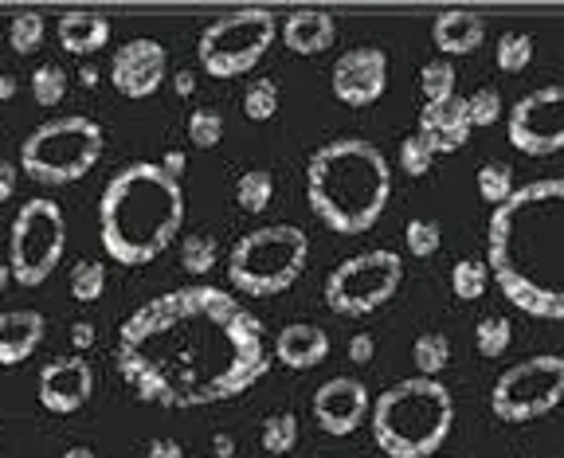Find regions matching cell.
<instances>
[{
    "label": "cell",
    "mask_w": 564,
    "mask_h": 458,
    "mask_svg": "<svg viewBox=\"0 0 564 458\" xmlns=\"http://www.w3.org/2000/svg\"><path fill=\"white\" fill-rule=\"evenodd\" d=\"M114 361L137 400L205 408L232 400L271 369L263 322L220 286L149 298L118 330Z\"/></svg>",
    "instance_id": "obj_1"
},
{
    "label": "cell",
    "mask_w": 564,
    "mask_h": 458,
    "mask_svg": "<svg viewBox=\"0 0 564 458\" xmlns=\"http://www.w3.org/2000/svg\"><path fill=\"white\" fill-rule=\"evenodd\" d=\"M564 400V357L537 352L526 361L510 364L490 388V411L506 423L541 420Z\"/></svg>",
    "instance_id": "obj_11"
},
{
    "label": "cell",
    "mask_w": 564,
    "mask_h": 458,
    "mask_svg": "<svg viewBox=\"0 0 564 458\" xmlns=\"http://www.w3.org/2000/svg\"><path fill=\"white\" fill-rule=\"evenodd\" d=\"M412 361H416L419 376H431V381H439V372L451 364L447 333H419L416 345H412Z\"/></svg>",
    "instance_id": "obj_24"
},
{
    "label": "cell",
    "mask_w": 564,
    "mask_h": 458,
    "mask_svg": "<svg viewBox=\"0 0 564 458\" xmlns=\"http://www.w3.org/2000/svg\"><path fill=\"white\" fill-rule=\"evenodd\" d=\"M400 278H404V259L389 247L350 255L326 278V306L341 318L377 313L400 290Z\"/></svg>",
    "instance_id": "obj_10"
},
{
    "label": "cell",
    "mask_w": 564,
    "mask_h": 458,
    "mask_svg": "<svg viewBox=\"0 0 564 458\" xmlns=\"http://www.w3.org/2000/svg\"><path fill=\"white\" fill-rule=\"evenodd\" d=\"M9 278H12V267H9V263H0V290L9 286Z\"/></svg>",
    "instance_id": "obj_50"
},
{
    "label": "cell",
    "mask_w": 564,
    "mask_h": 458,
    "mask_svg": "<svg viewBox=\"0 0 564 458\" xmlns=\"http://www.w3.org/2000/svg\"><path fill=\"white\" fill-rule=\"evenodd\" d=\"M330 87L345 107H372L389 90V55L380 48H350L333 63Z\"/></svg>",
    "instance_id": "obj_14"
},
{
    "label": "cell",
    "mask_w": 564,
    "mask_h": 458,
    "mask_svg": "<svg viewBox=\"0 0 564 458\" xmlns=\"http://www.w3.org/2000/svg\"><path fill=\"white\" fill-rule=\"evenodd\" d=\"M279 102H282V90L274 78H252V87L244 90V114L252 122H271L279 114Z\"/></svg>",
    "instance_id": "obj_32"
},
{
    "label": "cell",
    "mask_w": 564,
    "mask_h": 458,
    "mask_svg": "<svg viewBox=\"0 0 564 458\" xmlns=\"http://www.w3.org/2000/svg\"><path fill=\"white\" fill-rule=\"evenodd\" d=\"M44 333H48V322H44L39 310H24V306L4 310L0 313V364L4 369L24 364L39 349Z\"/></svg>",
    "instance_id": "obj_18"
},
{
    "label": "cell",
    "mask_w": 564,
    "mask_h": 458,
    "mask_svg": "<svg viewBox=\"0 0 564 458\" xmlns=\"http://www.w3.org/2000/svg\"><path fill=\"white\" fill-rule=\"evenodd\" d=\"M431 39L443 55H470L487 39V20L470 9H447L431 20Z\"/></svg>",
    "instance_id": "obj_21"
},
{
    "label": "cell",
    "mask_w": 564,
    "mask_h": 458,
    "mask_svg": "<svg viewBox=\"0 0 564 458\" xmlns=\"http://www.w3.org/2000/svg\"><path fill=\"white\" fill-rule=\"evenodd\" d=\"M306 259H310V239L298 224H263L232 244L228 278L240 294L271 298L298 283Z\"/></svg>",
    "instance_id": "obj_6"
},
{
    "label": "cell",
    "mask_w": 564,
    "mask_h": 458,
    "mask_svg": "<svg viewBox=\"0 0 564 458\" xmlns=\"http://www.w3.org/2000/svg\"><path fill=\"white\" fill-rule=\"evenodd\" d=\"M369 428L389 458H436L455 428V396L431 376L400 381L377 396Z\"/></svg>",
    "instance_id": "obj_5"
},
{
    "label": "cell",
    "mask_w": 564,
    "mask_h": 458,
    "mask_svg": "<svg viewBox=\"0 0 564 458\" xmlns=\"http://www.w3.org/2000/svg\"><path fill=\"white\" fill-rule=\"evenodd\" d=\"M185 188L157 161L118 169L98 200V235L114 263L146 267L181 235Z\"/></svg>",
    "instance_id": "obj_3"
},
{
    "label": "cell",
    "mask_w": 564,
    "mask_h": 458,
    "mask_svg": "<svg viewBox=\"0 0 564 458\" xmlns=\"http://www.w3.org/2000/svg\"><path fill=\"white\" fill-rule=\"evenodd\" d=\"M282 44L298 55H321V51L333 48L338 39V20L321 9H298L282 20Z\"/></svg>",
    "instance_id": "obj_20"
},
{
    "label": "cell",
    "mask_w": 564,
    "mask_h": 458,
    "mask_svg": "<svg viewBox=\"0 0 564 458\" xmlns=\"http://www.w3.org/2000/svg\"><path fill=\"white\" fill-rule=\"evenodd\" d=\"M102 149H107V134L95 117H51L20 141V169L39 185H75L98 165Z\"/></svg>",
    "instance_id": "obj_7"
},
{
    "label": "cell",
    "mask_w": 564,
    "mask_h": 458,
    "mask_svg": "<svg viewBox=\"0 0 564 458\" xmlns=\"http://www.w3.org/2000/svg\"><path fill=\"white\" fill-rule=\"evenodd\" d=\"M274 357L294 372L314 369V364H321L330 357V333L314 322L282 325L279 337H274Z\"/></svg>",
    "instance_id": "obj_19"
},
{
    "label": "cell",
    "mask_w": 564,
    "mask_h": 458,
    "mask_svg": "<svg viewBox=\"0 0 564 458\" xmlns=\"http://www.w3.org/2000/svg\"><path fill=\"white\" fill-rule=\"evenodd\" d=\"M56 32L63 51H71V55H95L98 48H107L110 20L98 16V12H63Z\"/></svg>",
    "instance_id": "obj_22"
},
{
    "label": "cell",
    "mask_w": 564,
    "mask_h": 458,
    "mask_svg": "<svg viewBox=\"0 0 564 458\" xmlns=\"http://www.w3.org/2000/svg\"><path fill=\"white\" fill-rule=\"evenodd\" d=\"M419 90H424L428 102L455 95V63H451V59H431V63H424V71H419Z\"/></svg>",
    "instance_id": "obj_35"
},
{
    "label": "cell",
    "mask_w": 564,
    "mask_h": 458,
    "mask_svg": "<svg viewBox=\"0 0 564 458\" xmlns=\"http://www.w3.org/2000/svg\"><path fill=\"white\" fill-rule=\"evenodd\" d=\"M63 458H98V455L90 447H68L63 450Z\"/></svg>",
    "instance_id": "obj_49"
},
{
    "label": "cell",
    "mask_w": 564,
    "mask_h": 458,
    "mask_svg": "<svg viewBox=\"0 0 564 458\" xmlns=\"http://www.w3.org/2000/svg\"><path fill=\"white\" fill-rule=\"evenodd\" d=\"M416 134L428 141L431 153H455V149H463L470 137L467 98L451 95V98H439V102H424Z\"/></svg>",
    "instance_id": "obj_17"
},
{
    "label": "cell",
    "mask_w": 564,
    "mask_h": 458,
    "mask_svg": "<svg viewBox=\"0 0 564 458\" xmlns=\"http://www.w3.org/2000/svg\"><path fill=\"white\" fill-rule=\"evenodd\" d=\"M431 161H436V153H431V146L419 134H408L400 141V169L408 176H424L431 169Z\"/></svg>",
    "instance_id": "obj_39"
},
{
    "label": "cell",
    "mask_w": 564,
    "mask_h": 458,
    "mask_svg": "<svg viewBox=\"0 0 564 458\" xmlns=\"http://www.w3.org/2000/svg\"><path fill=\"white\" fill-rule=\"evenodd\" d=\"M9 44L16 55H32L44 44V16L39 12H20L9 24Z\"/></svg>",
    "instance_id": "obj_37"
},
{
    "label": "cell",
    "mask_w": 564,
    "mask_h": 458,
    "mask_svg": "<svg viewBox=\"0 0 564 458\" xmlns=\"http://www.w3.org/2000/svg\"><path fill=\"white\" fill-rule=\"evenodd\" d=\"M279 39V20L271 9H235L216 16L196 44V59L212 78H235L259 63Z\"/></svg>",
    "instance_id": "obj_8"
},
{
    "label": "cell",
    "mask_w": 564,
    "mask_h": 458,
    "mask_svg": "<svg viewBox=\"0 0 564 458\" xmlns=\"http://www.w3.org/2000/svg\"><path fill=\"white\" fill-rule=\"evenodd\" d=\"M259 440H263L267 455H291L298 447V416L294 411H271L259 428Z\"/></svg>",
    "instance_id": "obj_25"
},
{
    "label": "cell",
    "mask_w": 564,
    "mask_h": 458,
    "mask_svg": "<svg viewBox=\"0 0 564 458\" xmlns=\"http://www.w3.org/2000/svg\"><path fill=\"white\" fill-rule=\"evenodd\" d=\"M36 396L56 416H75L95 396V369L78 352L75 357H56V361H48L44 372H39Z\"/></svg>",
    "instance_id": "obj_15"
},
{
    "label": "cell",
    "mask_w": 564,
    "mask_h": 458,
    "mask_svg": "<svg viewBox=\"0 0 564 458\" xmlns=\"http://www.w3.org/2000/svg\"><path fill=\"white\" fill-rule=\"evenodd\" d=\"M212 455H216V458H232V455H235V440L228 435V431L212 435Z\"/></svg>",
    "instance_id": "obj_45"
},
{
    "label": "cell",
    "mask_w": 564,
    "mask_h": 458,
    "mask_svg": "<svg viewBox=\"0 0 564 458\" xmlns=\"http://www.w3.org/2000/svg\"><path fill=\"white\" fill-rule=\"evenodd\" d=\"M216 259H220V244H216L212 235L208 232L185 235V244H181V267H185L188 274L205 278V274L216 267Z\"/></svg>",
    "instance_id": "obj_31"
},
{
    "label": "cell",
    "mask_w": 564,
    "mask_h": 458,
    "mask_svg": "<svg viewBox=\"0 0 564 458\" xmlns=\"http://www.w3.org/2000/svg\"><path fill=\"white\" fill-rule=\"evenodd\" d=\"M0 435H4V431H0Z\"/></svg>",
    "instance_id": "obj_52"
},
{
    "label": "cell",
    "mask_w": 564,
    "mask_h": 458,
    "mask_svg": "<svg viewBox=\"0 0 564 458\" xmlns=\"http://www.w3.org/2000/svg\"><path fill=\"white\" fill-rule=\"evenodd\" d=\"M188 141H193L196 149H212L224 141V114L212 107H196L193 114H188Z\"/></svg>",
    "instance_id": "obj_34"
},
{
    "label": "cell",
    "mask_w": 564,
    "mask_h": 458,
    "mask_svg": "<svg viewBox=\"0 0 564 458\" xmlns=\"http://www.w3.org/2000/svg\"><path fill=\"white\" fill-rule=\"evenodd\" d=\"M529 59H534V36H529V32H502V39H498V48H494L498 71L517 75V71L529 67Z\"/></svg>",
    "instance_id": "obj_30"
},
{
    "label": "cell",
    "mask_w": 564,
    "mask_h": 458,
    "mask_svg": "<svg viewBox=\"0 0 564 458\" xmlns=\"http://www.w3.org/2000/svg\"><path fill=\"white\" fill-rule=\"evenodd\" d=\"M173 87H176V95H181V98L196 95V75H193V71H176V75H173Z\"/></svg>",
    "instance_id": "obj_46"
},
{
    "label": "cell",
    "mask_w": 564,
    "mask_h": 458,
    "mask_svg": "<svg viewBox=\"0 0 564 458\" xmlns=\"http://www.w3.org/2000/svg\"><path fill=\"white\" fill-rule=\"evenodd\" d=\"M12 95H16V75H9V71H0V102H9Z\"/></svg>",
    "instance_id": "obj_47"
},
{
    "label": "cell",
    "mask_w": 564,
    "mask_h": 458,
    "mask_svg": "<svg viewBox=\"0 0 564 458\" xmlns=\"http://www.w3.org/2000/svg\"><path fill=\"white\" fill-rule=\"evenodd\" d=\"M514 342V325H510L506 313H487V318H478L475 325V345L482 357H502Z\"/></svg>",
    "instance_id": "obj_29"
},
{
    "label": "cell",
    "mask_w": 564,
    "mask_h": 458,
    "mask_svg": "<svg viewBox=\"0 0 564 458\" xmlns=\"http://www.w3.org/2000/svg\"><path fill=\"white\" fill-rule=\"evenodd\" d=\"M146 458H185V450H181L176 440H154L146 450Z\"/></svg>",
    "instance_id": "obj_43"
},
{
    "label": "cell",
    "mask_w": 564,
    "mask_h": 458,
    "mask_svg": "<svg viewBox=\"0 0 564 458\" xmlns=\"http://www.w3.org/2000/svg\"><path fill=\"white\" fill-rule=\"evenodd\" d=\"M63 247H68V220H63V208L48 196H32L24 200L12 220V235H9V267L12 278L20 286H39L63 259Z\"/></svg>",
    "instance_id": "obj_9"
},
{
    "label": "cell",
    "mask_w": 564,
    "mask_h": 458,
    "mask_svg": "<svg viewBox=\"0 0 564 458\" xmlns=\"http://www.w3.org/2000/svg\"><path fill=\"white\" fill-rule=\"evenodd\" d=\"M510 146L529 157H549L564 149V83L517 98L510 110Z\"/></svg>",
    "instance_id": "obj_12"
},
{
    "label": "cell",
    "mask_w": 564,
    "mask_h": 458,
    "mask_svg": "<svg viewBox=\"0 0 564 458\" xmlns=\"http://www.w3.org/2000/svg\"><path fill=\"white\" fill-rule=\"evenodd\" d=\"M16 181H20V169L12 161H0V205L16 193Z\"/></svg>",
    "instance_id": "obj_41"
},
{
    "label": "cell",
    "mask_w": 564,
    "mask_h": 458,
    "mask_svg": "<svg viewBox=\"0 0 564 458\" xmlns=\"http://www.w3.org/2000/svg\"><path fill=\"white\" fill-rule=\"evenodd\" d=\"M306 200L338 235H360L392 200V165L369 137H333L306 161Z\"/></svg>",
    "instance_id": "obj_4"
},
{
    "label": "cell",
    "mask_w": 564,
    "mask_h": 458,
    "mask_svg": "<svg viewBox=\"0 0 564 458\" xmlns=\"http://www.w3.org/2000/svg\"><path fill=\"white\" fill-rule=\"evenodd\" d=\"M404 244H408V251L416 255V259H428V255H436L439 244H443V227H439V220H431V215H416V220H408V227H404Z\"/></svg>",
    "instance_id": "obj_36"
},
{
    "label": "cell",
    "mask_w": 564,
    "mask_h": 458,
    "mask_svg": "<svg viewBox=\"0 0 564 458\" xmlns=\"http://www.w3.org/2000/svg\"><path fill=\"white\" fill-rule=\"evenodd\" d=\"M467 117H470V126H494L498 117H502V98H498V90L494 87L470 90Z\"/></svg>",
    "instance_id": "obj_38"
},
{
    "label": "cell",
    "mask_w": 564,
    "mask_h": 458,
    "mask_svg": "<svg viewBox=\"0 0 564 458\" xmlns=\"http://www.w3.org/2000/svg\"><path fill=\"white\" fill-rule=\"evenodd\" d=\"M68 71H63V63H56V59H48V63H39L36 71H32V98H36L39 107H59L63 102V95H68Z\"/></svg>",
    "instance_id": "obj_26"
},
{
    "label": "cell",
    "mask_w": 564,
    "mask_h": 458,
    "mask_svg": "<svg viewBox=\"0 0 564 458\" xmlns=\"http://www.w3.org/2000/svg\"><path fill=\"white\" fill-rule=\"evenodd\" d=\"M436 458H443V455H436Z\"/></svg>",
    "instance_id": "obj_51"
},
{
    "label": "cell",
    "mask_w": 564,
    "mask_h": 458,
    "mask_svg": "<svg viewBox=\"0 0 564 458\" xmlns=\"http://www.w3.org/2000/svg\"><path fill=\"white\" fill-rule=\"evenodd\" d=\"M487 286H490V267L482 263V259H458V263L451 267V290H455V298H463V302L482 298Z\"/></svg>",
    "instance_id": "obj_27"
},
{
    "label": "cell",
    "mask_w": 564,
    "mask_h": 458,
    "mask_svg": "<svg viewBox=\"0 0 564 458\" xmlns=\"http://www.w3.org/2000/svg\"><path fill=\"white\" fill-rule=\"evenodd\" d=\"M475 185L487 205H494V208L506 205L510 196H514V169H510L506 161H487V165L478 169Z\"/></svg>",
    "instance_id": "obj_28"
},
{
    "label": "cell",
    "mask_w": 564,
    "mask_h": 458,
    "mask_svg": "<svg viewBox=\"0 0 564 458\" xmlns=\"http://www.w3.org/2000/svg\"><path fill=\"white\" fill-rule=\"evenodd\" d=\"M107 290V267L95 263V259H78L71 267V294H75V302H98Z\"/></svg>",
    "instance_id": "obj_33"
},
{
    "label": "cell",
    "mask_w": 564,
    "mask_h": 458,
    "mask_svg": "<svg viewBox=\"0 0 564 458\" xmlns=\"http://www.w3.org/2000/svg\"><path fill=\"white\" fill-rule=\"evenodd\" d=\"M95 337H98L95 322H75V325H71V345H75L78 352L90 349V345H95Z\"/></svg>",
    "instance_id": "obj_42"
},
{
    "label": "cell",
    "mask_w": 564,
    "mask_h": 458,
    "mask_svg": "<svg viewBox=\"0 0 564 458\" xmlns=\"http://www.w3.org/2000/svg\"><path fill=\"white\" fill-rule=\"evenodd\" d=\"M372 357H377V337H372V333H357V337H350V361L353 364H369Z\"/></svg>",
    "instance_id": "obj_40"
},
{
    "label": "cell",
    "mask_w": 564,
    "mask_h": 458,
    "mask_svg": "<svg viewBox=\"0 0 564 458\" xmlns=\"http://www.w3.org/2000/svg\"><path fill=\"white\" fill-rule=\"evenodd\" d=\"M369 388L357 376H333L314 392V420L330 435H353L360 423L369 420Z\"/></svg>",
    "instance_id": "obj_16"
},
{
    "label": "cell",
    "mask_w": 564,
    "mask_h": 458,
    "mask_svg": "<svg viewBox=\"0 0 564 458\" xmlns=\"http://www.w3.org/2000/svg\"><path fill=\"white\" fill-rule=\"evenodd\" d=\"M78 78H83L87 87H95V83H98V67H90V63H83V71H78Z\"/></svg>",
    "instance_id": "obj_48"
},
{
    "label": "cell",
    "mask_w": 564,
    "mask_h": 458,
    "mask_svg": "<svg viewBox=\"0 0 564 458\" xmlns=\"http://www.w3.org/2000/svg\"><path fill=\"white\" fill-rule=\"evenodd\" d=\"M274 200V176L267 169H247L240 181H235V205L244 208V212L259 215L267 212Z\"/></svg>",
    "instance_id": "obj_23"
},
{
    "label": "cell",
    "mask_w": 564,
    "mask_h": 458,
    "mask_svg": "<svg viewBox=\"0 0 564 458\" xmlns=\"http://www.w3.org/2000/svg\"><path fill=\"white\" fill-rule=\"evenodd\" d=\"M169 75V51L149 36L126 39L110 59V83L122 98H149Z\"/></svg>",
    "instance_id": "obj_13"
},
{
    "label": "cell",
    "mask_w": 564,
    "mask_h": 458,
    "mask_svg": "<svg viewBox=\"0 0 564 458\" xmlns=\"http://www.w3.org/2000/svg\"><path fill=\"white\" fill-rule=\"evenodd\" d=\"M487 267L514 310L561 322L564 318V176H541L514 188L490 212Z\"/></svg>",
    "instance_id": "obj_2"
},
{
    "label": "cell",
    "mask_w": 564,
    "mask_h": 458,
    "mask_svg": "<svg viewBox=\"0 0 564 458\" xmlns=\"http://www.w3.org/2000/svg\"><path fill=\"white\" fill-rule=\"evenodd\" d=\"M157 165L165 169L169 176H176V181H181V176H185V165H188V157L181 153V149H169L165 157H161V161H157Z\"/></svg>",
    "instance_id": "obj_44"
}]
</instances>
